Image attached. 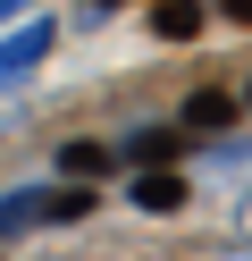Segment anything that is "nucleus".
<instances>
[{"mask_svg":"<svg viewBox=\"0 0 252 261\" xmlns=\"http://www.w3.org/2000/svg\"><path fill=\"white\" fill-rule=\"evenodd\" d=\"M134 202H143V211H177V202H185V177H168V169H151L143 186H134Z\"/></svg>","mask_w":252,"mask_h":261,"instance_id":"obj_3","label":"nucleus"},{"mask_svg":"<svg viewBox=\"0 0 252 261\" xmlns=\"http://www.w3.org/2000/svg\"><path fill=\"white\" fill-rule=\"evenodd\" d=\"M218 9H227V17H252V0H218Z\"/></svg>","mask_w":252,"mask_h":261,"instance_id":"obj_7","label":"nucleus"},{"mask_svg":"<svg viewBox=\"0 0 252 261\" xmlns=\"http://www.w3.org/2000/svg\"><path fill=\"white\" fill-rule=\"evenodd\" d=\"M76 211H93V194H84V186H67V194H50V219H76Z\"/></svg>","mask_w":252,"mask_h":261,"instance_id":"obj_5","label":"nucleus"},{"mask_svg":"<svg viewBox=\"0 0 252 261\" xmlns=\"http://www.w3.org/2000/svg\"><path fill=\"white\" fill-rule=\"evenodd\" d=\"M168 152H177V135H134V160H151V169H160Z\"/></svg>","mask_w":252,"mask_h":261,"instance_id":"obj_6","label":"nucleus"},{"mask_svg":"<svg viewBox=\"0 0 252 261\" xmlns=\"http://www.w3.org/2000/svg\"><path fill=\"white\" fill-rule=\"evenodd\" d=\"M151 25H160L168 42H193V34H202V9H193V0H160V17H151Z\"/></svg>","mask_w":252,"mask_h":261,"instance_id":"obj_2","label":"nucleus"},{"mask_svg":"<svg viewBox=\"0 0 252 261\" xmlns=\"http://www.w3.org/2000/svg\"><path fill=\"white\" fill-rule=\"evenodd\" d=\"M218 126H235V101L227 93H193L185 101V135H218Z\"/></svg>","mask_w":252,"mask_h":261,"instance_id":"obj_1","label":"nucleus"},{"mask_svg":"<svg viewBox=\"0 0 252 261\" xmlns=\"http://www.w3.org/2000/svg\"><path fill=\"white\" fill-rule=\"evenodd\" d=\"M59 160H67V169H76V177H93V169H109V152H101V143H67Z\"/></svg>","mask_w":252,"mask_h":261,"instance_id":"obj_4","label":"nucleus"}]
</instances>
